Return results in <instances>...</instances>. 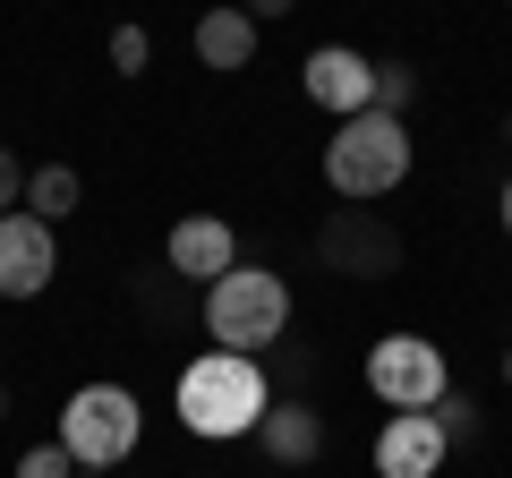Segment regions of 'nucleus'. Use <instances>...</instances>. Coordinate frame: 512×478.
<instances>
[{
	"instance_id": "obj_1",
	"label": "nucleus",
	"mask_w": 512,
	"mask_h": 478,
	"mask_svg": "<svg viewBox=\"0 0 512 478\" xmlns=\"http://www.w3.org/2000/svg\"><path fill=\"white\" fill-rule=\"evenodd\" d=\"M274 410V385L256 359H231V350H205L180 368V427L188 436H256V419Z\"/></svg>"
},
{
	"instance_id": "obj_2",
	"label": "nucleus",
	"mask_w": 512,
	"mask_h": 478,
	"mask_svg": "<svg viewBox=\"0 0 512 478\" xmlns=\"http://www.w3.org/2000/svg\"><path fill=\"white\" fill-rule=\"evenodd\" d=\"M205 333H214V350H231V359H265V350L291 333V282H282L274 265H231V274L205 291Z\"/></svg>"
},
{
	"instance_id": "obj_3",
	"label": "nucleus",
	"mask_w": 512,
	"mask_h": 478,
	"mask_svg": "<svg viewBox=\"0 0 512 478\" xmlns=\"http://www.w3.org/2000/svg\"><path fill=\"white\" fill-rule=\"evenodd\" d=\"M410 180V129L402 120H384V111H359L342 120L325 146V188L342 205H367V197H393Z\"/></svg>"
},
{
	"instance_id": "obj_4",
	"label": "nucleus",
	"mask_w": 512,
	"mask_h": 478,
	"mask_svg": "<svg viewBox=\"0 0 512 478\" xmlns=\"http://www.w3.org/2000/svg\"><path fill=\"white\" fill-rule=\"evenodd\" d=\"M137 393L128 385H86L69 393V410H60V444H69L77 470H120L128 453H137Z\"/></svg>"
},
{
	"instance_id": "obj_5",
	"label": "nucleus",
	"mask_w": 512,
	"mask_h": 478,
	"mask_svg": "<svg viewBox=\"0 0 512 478\" xmlns=\"http://www.w3.org/2000/svg\"><path fill=\"white\" fill-rule=\"evenodd\" d=\"M316 257L342 282H384V274H402V231H393V214H376V205H325Z\"/></svg>"
},
{
	"instance_id": "obj_6",
	"label": "nucleus",
	"mask_w": 512,
	"mask_h": 478,
	"mask_svg": "<svg viewBox=\"0 0 512 478\" xmlns=\"http://www.w3.org/2000/svg\"><path fill=\"white\" fill-rule=\"evenodd\" d=\"M367 385L393 410H436L444 393H453V368H444V350L419 342V333H384V342L367 350Z\"/></svg>"
},
{
	"instance_id": "obj_7",
	"label": "nucleus",
	"mask_w": 512,
	"mask_h": 478,
	"mask_svg": "<svg viewBox=\"0 0 512 478\" xmlns=\"http://www.w3.org/2000/svg\"><path fill=\"white\" fill-rule=\"evenodd\" d=\"M60 274V239L52 222H35L18 205V214H0V299H43Z\"/></svg>"
},
{
	"instance_id": "obj_8",
	"label": "nucleus",
	"mask_w": 512,
	"mask_h": 478,
	"mask_svg": "<svg viewBox=\"0 0 512 478\" xmlns=\"http://www.w3.org/2000/svg\"><path fill=\"white\" fill-rule=\"evenodd\" d=\"M299 86H308V103H325L333 120H359V111H376V60H359L350 43H316V52L299 60Z\"/></svg>"
},
{
	"instance_id": "obj_9",
	"label": "nucleus",
	"mask_w": 512,
	"mask_h": 478,
	"mask_svg": "<svg viewBox=\"0 0 512 478\" xmlns=\"http://www.w3.org/2000/svg\"><path fill=\"white\" fill-rule=\"evenodd\" d=\"M163 265H171L180 282H197V291H214V282L239 265V239H231V222H222V214H188V222H171V239H163Z\"/></svg>"
},
{
	"instance_id": "obj_10",
	"label": "nucleus",
	"mask_w": 512,
	"mask_h": 478,
	"mask_svg": "<svg viewBox=\"0 0 512 478\" xmlns=\"http://www.w3.org/2000/svg\"><path fill=\"white\" fill-rule=\"evenodd\" d=\"M128 308H137V325H146V333H188V325H205V291H197V282H180L163 257L128 274Z\"/></svg>"
},
{
	"instance_id": "obj_11",
	"label": "nucleus",
	"mask_w": 512,
	"mask_h": 478,
	"mask_svg": "<svg viewBox=\"0 0 512 478\" xmlns=\"http://www.w3.org/2000/svg\"><path fill=\"white\" fill-rule=\"evenodd\" d=\"M444 453H453V444L436 436V419H427V410H393V419H384V436H376V478H436Z\"/></svg>"
},
{
	"instance_id": "obj_12",
	"label": "nucleus",
	"mask_w": 512,
	"mask_h": 478,
	"mask_svg": "<svg viewBox=\"0 0 512 478\" xmlns=\"http://www.w3.org/2000/svg\"><path fill=\"white\" fill-rule=\"evenodd\" d=\"M256 444H265V461H282V470H308V461L325 453V410L316 402H274L256 419Z\"/></svg>"
},
{
	"instance_id": "obj_13",
	"label": "nucleus",
	"mask_w": 512,
	"mask_h": 478,
	"mask_svg": "<svg viewBox=\"0 0 512 478\" xmlns=\"http://www.w3.org/2000/svg\"><path fill=\"white\" fill-rule=\"evenodd\" d=\"M197 60L222 69V77L248 69V60H256V18H248V9H205V18H197Z\"/></svg>"
},
{
	"instance_id": "obj_14",
	"label": "nucleus",
	"mask_w": 512,
	"mask_h": 478,
	"mask_svg": "<svg viewBox=\"0 0 512 478\" xmlns=\"http://www.w3.org/2000/svg\"><path fill=\"white\" fill-rule=\"evenodd\" d=\"M77 197H86L77 163H35V171H26V214H35V222H69Z\"/></svg>"
},
{
	"instance_id": "obj_15",
	"label": "nucleus",
	"mask_w": 512,
	"mask_h": 478,
	"mask_svg": "<svg viewBox=\"0 0 512 478\" xmlns=\"http://www.w3.org/2000/svg\"><path fill=\"white\" fill-rule=\"evenodd\" d=\"M256 368H265V385H274L282 402H308L316 368H325V350H316V342H291V333H282V342L265 350V359H256Z\"/></svg>"
},
{
	"instance_id": "obj_16",
	"label": "nucleus",
	"mask_w": 512,
	"mask_h": 478,
	"mask_svg": "<svg viewBox=\"0 0 512 478\" xmlns=\"http://www.w3.org/2000/svg\"><path fill=\"white\" fill-rule=\"evenodd\" d=\"M410 103H419V69H410V60H376V111L402 120Z\"/></svg>"
},
{
	"instance_id": "obj_17",
	"label": "nucleus",
	"mask_w": 512,
	"mask_h": 478,
	"mask_svg": "<svg viewBox=\"0 0 512 478\" xmlns=\"http://www.w3.org/2000/svg\"><path fill=\"white\" fill-rule=\"evenodd\" d=\"M427 419H436V436H444V444H470V436H478V402H470V393H444Z\"/></svg>"
},
{
	"instance_id": "obj_18",
	"label": "nucleus",
	"mask_w": 512,
	"mask_h": 478,
	"mask_svg": "<svg viewBox=\"0 0 512 478\" xmlns=\"http://www.w3.org/2000/svg\"><path fill=\"white\" fill-rule=\"evenodd\" d=\"M146 60H154V35H146V26H120V35H111V69H120V77H137Z\"/></svg>"
},
{
	"instance_id": "obj_19",
	"label": "nucleus",
	"mask_w": 512,
	"mask_h": 478,
	"mask_svg": "<svg viewBox=\"0 0 512 478\" xmlns=\"http://www.w3.org/2000/svg\"><path fill=\"white\" fill-rule=\"evenodd\" d=\"M18 478H77V461H69V444L52 436V444H35V453L18 461Z\"/></svg>"
},
{
	"instance_id": "obj_20",
	"label": "nucleus",
	"mask_w": 512,
	"mask_h": 478,
	"mask_svg": "<svg viewBox=\"0 0 512 478\" xmlns=\"http://www.w3.org/2000/svg\"><path fill=\"white\" fill-rule=\"evenodd\" d=\"M18 205H26V163L0 146V214H18Z\"/></svg>"
},
{
	"instance_id": "obj_21",
	"label": "nucleus",
	"mask_w": 512,
	"mask_h": 478,
	"mask_svg": "<svg viewBox=\"0 0 512 478\" xmlns=\"http://www.w3.org/2000/svg\"><path fill=\"white\" fill-rule=\"evenodd\" d=\"M504 231H512V180H504Z\"/></svg>"
},
{
	"instance_id": "obj_22",
	"label": "nucleus",
	"mask_w": 512,
	"mask_h": 478,
	"mask_svg": "<svg viewBox=\"0 0 512 478\" xmlns=\"http://www.w3.org/2000/svg\"><path fill=\"white\" fill-rule=\"evenodd\" d=\"M0 427H9V385H0Z\"/></svg>"
},
{
	"instance_id": "obj_23",
	"label": "nucleus",
	"mask_w": 512,
	"mask_h": 478,
	"mask_svg": "<svg viewBox=\"0 0 512 478\" xmlns=\"http://www.w3.org/2000/svg\"><path fill=\"white\" fill-rule=\"evenodd\" d=\"M504 385H512V342H504Z\"/></svg>"
},
{
	"instance_id": "obj_24",
	"label": "nucleus",
	"mask_w": 512,
	"mask_h": 478,
	"mask_svg": "<svg viewBox=\"0 0 512 478\" xmlns=\"http://www.w3.org/2000/svg\"><path fill=\"white\" fill-rule=\"evenodd\" d=\"M77 478H111V470H77Z\"/></svg>"
},
{
	"instance_id": "obj_25",
	"label": "nucleus",
	"mask_w": 512,
	"mask_h": 478,
	"mask_svg": "<svg viewBox=\"0 0 512 478\" xmlns=\"http://www.w3.org/2000/svg\"><path fill=\"white\" fill-rule=\"evenodd\" d=\"M504 137H512V111H504Z\"/></svg>"
}]
</instances>
